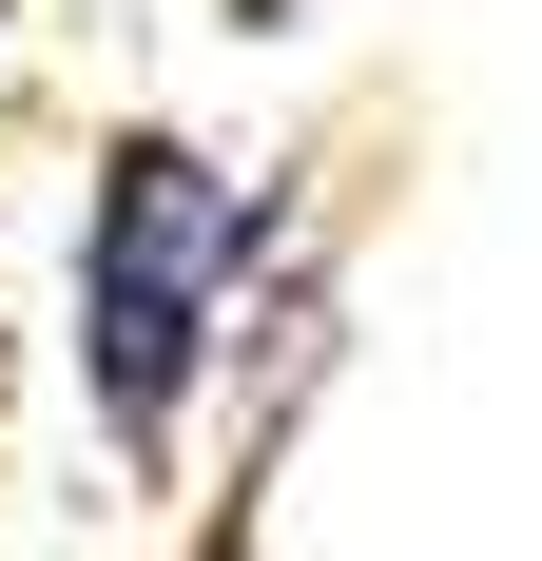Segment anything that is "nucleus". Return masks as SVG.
<instances>
[{"label":"nucleus","instance_id":"nucleus-2","mask_svg":"<svg viewBox=\"0 0 542 561\" xmlns=\"http://www.w3.org/2000/svg\"><path fill=\"white\" fill-rule=\"evenodd\" d=\"M0 39H20V0H0Z\"/></svg>","mask_w":542,"mask_h":561},{"label":"nucleus","instance_id":"nucleus-1","mask_svg":"<svg viewBox=\"0 0 542 561\" xmlns=\"http://www.w3.org/2000/svg\"><path fill=\"white\" fill-rule=\"evenodd\" d=\"M271 194L194 136V116H116L98 174H78V252H58V348H78V407L136 484H174L194 407L233 368V310H252Z\"/></svg>","mask_w":542,"mask_h":561}]
</instances>
